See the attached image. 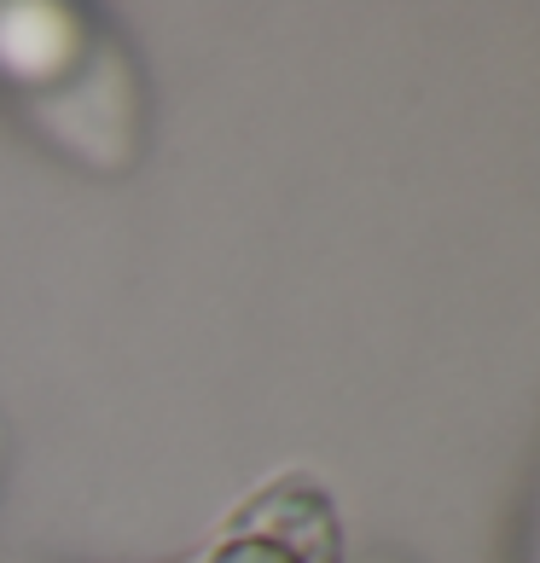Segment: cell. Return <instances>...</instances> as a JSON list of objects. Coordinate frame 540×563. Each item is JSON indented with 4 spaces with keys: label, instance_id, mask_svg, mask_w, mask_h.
Segmentation results:
<instances>
[{
    "label": "cell",
    "instance_id": "cell-1",
    "mask_svg": "<svg viewBox=\"0 0 540 563\" xmlns=\"http://www.w3.org/2000/svg\"><path fill=\"white\" fill-rule=\"evenodd\" d=\"M210 563H338V523L308 488H274L239 517V534Z\"/></svg>",
    "mask_w": 540,
    "mask_h": 563
}]
</instances>
